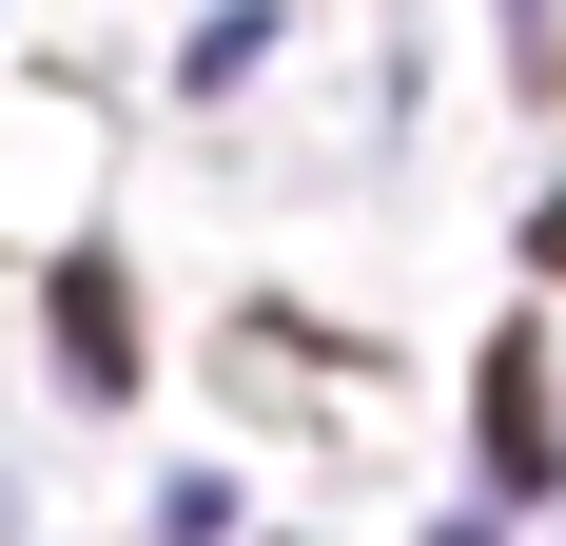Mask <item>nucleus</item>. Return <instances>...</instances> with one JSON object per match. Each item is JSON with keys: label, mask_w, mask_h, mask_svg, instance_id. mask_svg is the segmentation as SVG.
<instances>
[{"label": "nucleus", "mask_w": 566, "mask_h": 546, "mask_svg": "<svg viewBox=\"0 0 566 546\" xmlns=\"http://www.w3.org/2000/svg\"><path fill=\"white\" fill-rule=\"evenodd\" d=\"M59 351H78V390H137V293H117V254L59 273Z\"/></svg>", "instance_id": "obj_1"}, {"label": "nucleus", "mask_w": 566, "mask_h": 546, "mask_svg": "<svg viewBox=\"0 0 566 546\" xmlns=\"http://www.w3.org/2000/svg\"><path fill=\"white\" fill-rule=\"evenodd\" d=\"M450 546H489V527H450Z\"/></svg>", "instance_id": "obj_3"}, {"label": "nucleus", "mask_w": 566, "mask_h": 546, "mask_svg": "<svg viewBox=\"0 0 566 546\" xmlns=\"http://www.w3.org/2000/svg\"><path fill=\"white\" fill-rule=\"evenodd\" d=\"M469 430H489V469H509V489L547 469V390H527V351H489V390H469Z\"/></svg>", "instance_id": "obj_2"}]
</instances>
